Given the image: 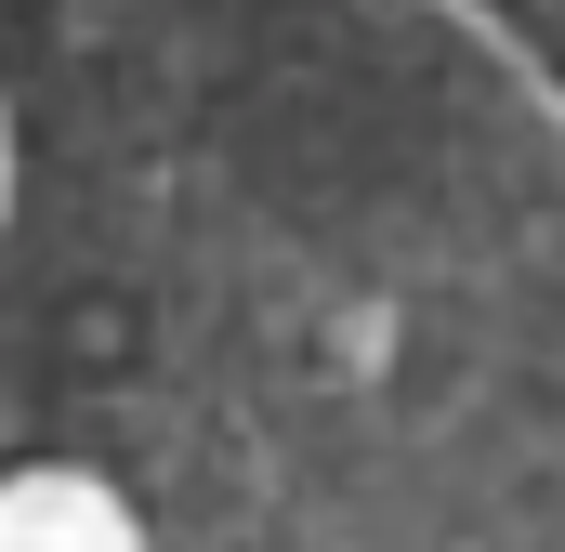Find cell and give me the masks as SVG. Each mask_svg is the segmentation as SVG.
<instances>
[{
    "label": "cell",
    "mask_w": 565,
    "mask_h": 552,
    "mask_svg": "<svg viewBox=\"0 0 565 552\" xmlns=\"http://www.w3.org/2000/svg\"><path fill=\"white\" fill-rule=\"evenodd\" d=\"M0 552H565V93L473 0H0Z\"/></svg>",
    "instance_id": "6da1fadb"
}]
</instances>
